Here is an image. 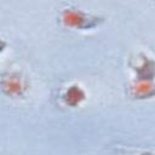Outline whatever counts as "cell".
Returning <instances> with one entry per match:
<instances>
[{"instance_id":"6da1fadb","label":"cell","mask_w":155,"mask_h":155,"mask_svg":"<svg viewBox=\"0 0 155 155\" xmlns=\"http://www.w3.org/2000/svg\"><path fill=\"white\" fill-rule=\"evenodd\" d=\"M59 21L65 28L76 30H93L102 25L105 18L103 16L80 10L76 6L68 5L61 10Z\"/></svg>"},{"instance_id":"7a4b0ae2","label":"cell","mask_w":155,"mask_h":155,"mask_svg":"<svg viewBox=\"0 0 155 155\" xmlns=\"http://www.w3.org/2000/svg\"><path fill=\"white\" fill-rule=\"evenodd\" d=\"M128 93L136 99H148L155 97V78L134 79L128 87Z\"/></svg>"},{"instance_id":"3957f363","label":"cell","mask_w":155,"mask_h":155,"mask_svg":"<svg viewBox=\"0 0 155 155\" xmlns=\"http://www.w3.org/2000/svg\"><path fill=\"white\" fill-rule=\"evenodd\" d=\"M1 85L4 92L11 97H22L27 91V82L17 73H12L8 76H4Z\"/></svg>"},{"instance_id":"277c9868","label":"cell","mask_w":155,"mask_h":155,"mask_svg":"<svg viewBox=\"0 0 155 155\" xmlns=\"http://www.w3.org/2000/svg\"><path fill=\"white\" fill-rule=\"evenodd\" d=\"M86 97H87V94H86L85 90L79 84L69 85L61 94V98L64 102V104L69 105L71 108H75V107H79L80 104H82L85 102Z\"/></svg>"}]
</instances>
